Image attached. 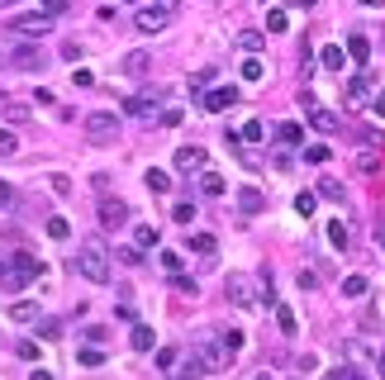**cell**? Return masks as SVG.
Here are the masks:
<instances>
[{
    "instance_id": "obj_14",
    "label": "cell",
    "mask_w": 385,
    "mask_h": 380,
    "mask_svg": "<svg viewBox=\"0 0 385 380\" xmlns=\"http://www.w3.org/2000/svg\"><path fill=\"white\" fill-rule=\"evenodd\" d=\"M176 167L181 172H204V148H181L176 152Z\"/></svg>"
},
{
    "instance_id": "obj_12",
    "label": "cell",
    "mask_w": 385,
    "mask_h": 380,
    "mask_svg": "<svg viewBox=\"0 0 385 380\" xmlns=\"http://www.w3.org/2000/svg\"><path fill=\"white\" fill-rule=\"evenodd\" d=\"M347 100H352V105H371V100H376V81H371V77L362 72V77H357V81L347 86Z\"/></svg>"
},
{
    "instance_id": "obj_21",
    "label": "cell",
    "mask_w": 385,
    "mask_h": 380,
    "mask_svg": "<svg viewBox=\"0 0 385 380\" xmlns=\"http://www.w3.org/2000/svg\"><path fill=\"white\" fill-rule=\"evenodd\" d=\"M233 138H243V143H262V138H267V124H262V119H248L243 133H233Z\"/></svg>"
},
{
    "instance_id": "obj_20",
    "label": "cell",
    "mask_w": 385,
    "mask_h": 380,
    "mask_svg": "<svg viewBox=\"0 0 385 380\" xmlns=\"http://www.w3.org/2000/svg\"><path fill=\"white\" fill-rule=\"evenodd\" d=\"M323 233H328V243H333L338 252L347 247V223H343V219H328V223H323Z\"/></svg>"
},
{
    "instance_id": "obj_38",
    "label": "cell",
    "mask_w": 385,
    "mask_h": 380,
    "mask_svg": "<svg viewBox=\"0 0 385 380\" xmlns=\"http://www.w3.org/2000/svg\"><path fill=\"white\" fill-rule=\"evenodd\" d=\"M157 267H162L167 276H181V257H176V252H162V262H157Z\"/></svg>"
},
{
    "instance_id": "obj_9",
    "label": "cell",
    "mask_w": 385,
    "mask_h": 380,
    "mask_svg": "<svg viewBox=\"0 0 385 380\" xmlns=\"http://www.w3.org/2000/svg\"><path fill=\"white\" fill-rule=\"evenodd\" d=\"M124 114H133V119H162L157 95H129V100H124Z\"/></svg>"
},
{
    "instance_id": "obj_41",
    "label": "cell",
    "mask_w": 385,
    "mask_h": 380,
    "mask_svg": "<svg viewBox=\"0 0 385 380\" xmlns=\"http://www.w3.org/2000/svg\"><path fill=\"white\" fill-rule=\"evenodd\" d=\"M238 43H243L248 53H257V48H262V33H257V29H248V33H238Z\"/></svg>"
},
{
    "instance_id": "obj_37",
    "label": "cell",
    "mask_w": 385,
    "mask_h": 380,
    "mask_svg": "<svg viewBox=\"0 0 385 380\" xmlns=\"http://www.w3.org/2000/svg\"><path fill=\"white\" fill-rule=\"evenodd\" d=\"M77 362H81V366H100V362H105V352H100V347H81V352H77Z\"/></svg>"
},
{
    "instance_id": "obj_52",
    "label": "cell",
    "mask_w": 385,
    "mask_h": 380,
    "mask_svg": "<svg viewBox=\"0 0 385 380\" xmlns=\"http://www.w3.org/2000/svg\"><path fill=\"white\" fill-rule=\"evenodd\" d=\"M295 5H300V10H314V5H319V0H295Z\"/></svg>"
},
{
    "instance_id": "obj_7",
    "label": "cell",
    "mask_w": 385,
    "mask_h": 380,
    "mask_svg": "<svg viewBox=\"0 0 385 380\" xmlns=\"http://www.w3.org/2000/svg\"><path fill=\"white\" fill-rule=\"evenodd\" d=\"M10 67H19V72H38V67H48V53L34 48V43H19V48L10 53Z\"/></svg>"
},
{
    "instance_id": "obj_31",
    "label": "cell",
    "mask_w": 385,
    "mask_h": 380,
    "mask_svg": "<svg viewBox=\"0 0 385 380\" xmlns=\"http://www.w3.org/2000/svg\"><path fill=\"white\" fill-rule=\"evenodd\" d=\"M343 295H347V299H362V295H367V276H347V281H343Z\"/></svg>"
},
{
    "instance_id": "obj_48",
    "label": "cell",
    "mask_w": 385,
    "mask_h": 380,
    "mask_svg": "<svg viewBox=\"0 0 385 380\" xmlns=\"http://www.w3.org/2000/svg\"><path fill=\"white\" fill-rule=\"evenodd\" d=\"M119 262L124 267H138V247H119Z\"/></svg>"
},
{
    "instance_id": "obj_34",
    "label": "cell",
    "mask_w": 385,
    "mask_h": 380,
    "mask_svg": "<svg viewBox=\"0 0 385 380\" xmlns=\"http://www.w3.org/2000/svg\"><path fill=\"white\" fill-rule=\"evenodd\" d=\"M172 219H176V223H195V204H191V200L172 204Z\"/></svg>"
},
{
    "instance_id": "obj_15",
    "label": "cell",
    "mask_w": 385,
    "mask_h": 380,
    "mask_svg": "<svg viewBox=\"0 0 385 380\" xmlns=\"http://www.w3.org/2000/svg\"><path fill=\"white\" fill-rule=\"evenodd\" d=\"M347 57H352L357 67H367V57H371V43H367L362 33H352V38H347Z\"/></svg>"
},
{
    "instance_id": "obj_36",
    "label": "cell",
    "mask_w": 385,
    "mask_h": 380,
    "mask_svg": "<svg viewBox=\"0 0 385 380\" xmlns=\"http://www.w3.org/2000/svg\"><path fill=\"white\" fill-rule=\"evenodd\" d=\"M48 238H57V243L72 238V223H67V219H48Z\"/></svg>"
},
{
    "instance_id": "obj_58",
    "label": "cell",
    "mask_w": 385,
    "mask_h": 380,
    "mask_svg": "<svg viewBox=\"0 0 385 380\" xmlns=\"http://www.w3.org/2000/svg\"><path fill=\"white\" fill-rule=\"evenodd\" d=\"M124 5H129V0H124Z\"/></svg>"
},
{
    "instance_id": "obj_45",
    "label": "cell",
    "mask_w": 385,
    "mask_h": 380,
    "mask_svg": "<svg viewBox=\"0 0 385 380\" xmlns=\"http://www.w3.org/2000/svg\"><path fill=\"white\" fill-rule=\"evenodd\" d=\"M204 376V366H200V362H186V366H181V376L176 380H200Z\"/></svg>"
},
{
    "instance_id": "obj_2",
    "label": "cell",
    "mask_w": 385,
    "mask_h": 380,
    "mask_svg": "<svg viewBox=\"0 0 385 380\" xmlns=\"http://www.w3.org/2000/svg\"><path fill=\"white\" fill-rule=\"evenodd\" d=\"M224 295H228V304H238V309H262V290H257V276H243V271H233V276L224 281Z\"/></svg>"
},
{
    "instance_id": "obj_4",
    "label": "cell",
    "mask_w": 385,
    "mask_h": 380,
    "mask_svg": "<svg viewBox=\"0 0 385 380\" xmlns=\"http://www.w3.org/2000/svg\"><path fill=\"white\" fill-rule=\"evenodd\" d=\"M53 19L57 14H48V10H24V14H14V33L19 38H43V33H53Z\"/></svg>"
},
{
    "instance_id": "obj_25",
    "label": "cell",
    "mask_w": 385,
    "mask_h": 380,
    "mask_svg": "<svg viewBox=\"0 0 385 380\" xmlns=\"http://www.w3.org/2000/svg\"><path fill=\"white\" fill-rule=\"evenodd\" d=\"M148 72V53H129L124 57V77H143Z\"/></svg>"
},
{
    "instance_id": "obj_10",
    "label": "cell",
    "mask_w": 385,
    "mask_h": 380,
    "mask_svg": "<svg viewBox=\"0 0 385 380\" xmlns=\"http://www.w3.org/2000/svg\"><path fill=\"white\" fill-rule=\"evenodd\" d=\"M10 267H14V276H10L14 285H24V281H34V276H43V262H38V257H29V252H19Z\"/></svg>"
},
{
    "instance_id": "obj_5",
    "label": "cell",
    "mask_w": 385,
    "mask_h": 380,
    "mask_svg": "<svg viewBox=\"0 0 385 380\" xmlns=\"http://www.w3.org/2000/svg\"><path fill=\"white\" fill-rule=\"evenodd\" d=\"M86 138H91V143H114V138H119V114L91 109V114H86Z\"/></svg>"
},
{
    "instance_id": "obj_18",
    "label": "cell",
    "mask_w": 385,
    "mask_h": 380,
    "mask_svg": "<svg viewBox=\"0 0 385 380\" xmlns=\"http://www.w3.org/2000/svg\"><path fill=\"white\" fill-rule=\"evenodd\" d=\"M200 190H204V195H224V190H228V181H224L219 172H209V167H204V172H200Z\"/></svg>"
},
{
    "instance_id": "obj_51",
    "label": "cell",
    "mask_w": 385,
    "mask_h": 380,
    "mask_svg": "<svg viewBox=\"0 0 385 380\" xmlns=\"http://www.w3.org/2000/svg\"><path fill=\"white\" fill-rule=\"evenodd\" d=\"M29 380H53V371H43V366H34V371H29Z\"/></svg>"
},
{
    "instance_id": "obj_50",
    "label": "cell",
    "mask_w": 385,
    "mask_h": 380,
    "mask_svg": "<svg viewBox=\"0 0 385 380\" xmlns=\"http://www.w3.org/2000/svg\"><path fill=\"white\" fill-rule=\"evenodd\" d=\"M10 200H14V195H10V186L0 181V209H10Z\"/></svg>"
},
{
    "instance_id": "obj_47",
    "label": "cell",
    "mask_w": 385,
    "mask_h": 380,
    "mask_svg": "<svg viewBox=\"0 0 385 380\" xmlns=\"http://www.w3.org/2000/svg\"><path fill=\"white\" fill-rule=\"evenodd\" d=\"M72 81H77V86H91L96 77H91V67H77V72H72Z\"/></svg>"
},
{
    "instance_id": "obj_49",
    "label": "cell",
    "mask_w": 385,
    "mask_h": 380,
    "mask_svg": "<svg viewBox=\"0 0 385 380\" xmlns=\"http://www.w3.org/2000/svg\"><path fill=\"white\" fill-rule=\"evenodd\" d=\"M43 10H48V14H62V10H67V0H43Z\"/></svg>"
},
{
    "instance_id": "obj_1",
    "label": "cell",
    "mask_w": 385,
    "mask_h": 380,
    "mask_svg": "<svg viewBox=\"0 0 385 380\" xmlns=\"http://www.w3.org/2000/svg\"><path fill=\"white\" fill-rule=\"evenodd\" d=\"M77 271H81L91 285L109 281V252H105V243H86V247L77 252Z\"/></svg>"
},
{
    "instance_id": "obj_13",
    "label": "cell",
    "mask_w": 385,
    "mask_h": 380,
    "mask_svg": "<svg viewBox=\"0 0 385 380\" xmlns=\"http://www.w3.org/2000/svg\"><path fill=\"white\" fill-rule=\"evenodd\" d=\"M129 347H133V352H152V347H157V333H152L148 323H133V333H129Z\"/></svg>"
},
{
    "instance_id": "obj_59",
    "label": "cell",
    "mask_w": 385,
    "mask_h": 380,
    "mask_svg": "<svg viewBox=\"0 0 385 380\" xmlns=\"http://www.w3.org/2000/svg\"><path fill=\"white\" fill-rule=\"evenodd\" d=\"M381 247H385V243H381Z\"/></svg>"
},
{
    "instance_id": "obj_44",
    "label": "cell",
    "mask_w": 385,
    "mask_h": 380,
    "mask_svg": "<svg viewBox=\"0 0 385 380\" xmlns=\"http://www.w3.org/2000/svg\"><path fill=\"white\" fill-rule=\"evenodd\" d=\"M295 214H314V195H309V190L295 195Z\"/></svg>"
},
{
    "instance_id": "obj_55",
    "label": "cell",
    "mask_w": 385,
    "mask_h": 380,
    "mask_svg": "<svg viewBox=\"0 0 385 380\" xmlns=\"http://www.w3.org/2000/svg\"><path fill=\"white\" fill-rule=\"evenodd\" d=\"M152 5H172V0H152Z\"/></svg>"
},
{
    "instance_id": "obj_56",
    "label": "cell",
    "mask_w": 385,
    "mask_h": 380,
    "mask_svg": "<svg viewBox=\"0 0 385 380\" xmlns=\"http://www.w3.org/2000/svg\"><path fill=\"white\" fill-rule=\"evenodd\" d=\"M0 276H5V262H0Z\"/></svg>"
},
{
    "instance_id": "obj_43",
    "label": "cell",
    "mask_w": 385,
    "mask_h": 380,
    "mask_svg": "<svg viewBox=\"0 0 385 380\" xmlns=\"http://www.w3.org/2000/svg\"><path fill=\"white\" fill-rule=\"evenodd\" d=\"M323 380H367L362 371H352V366H338V371H328Z\"/></svg>"
},
{
    "instance_id": "obj_24",
    "label": "cell",
    "mask_w": 385,
    "mask_h": 380,
    "mask_svg": "<svg viewBox=\"0 0 385 380\" xmlns=\"http://www.w3.org/2000/svg\"><path fill=\"white\" fill-rule=\"evenodd\" d=\"M143 181H148V190H157V195H167V190H172V176H167L162 167H152V172H148Z\"/></svg>"
},
{
    "instance_id": "obj_46",
    "label": "cell",
    "mask_w": 385,
    "mask_h": 380,
    "mask_svg": "<svg viewBox=\"0 0 385 380\" xmlns=\"http://www.w3.org/2000/svg\"><path fill=\"white\" fill-rule=\"evenodd\" d=\"M14 352H19V357H24V362H38V342H19V347H14Z\"/></svg>"
},
{
    "instance_id": "obj_19",
    "label": "cell",
    "mask_w": 385,
    "mask_h": 380,
    "mask_svg": "<svg viewBox=\"0 0 385 380\" xmlns=\"http://www.w3.org/2000/svg\"><path fill=\"white\" fill-rule=\"evenodd\" d=\"M309 128H319V133H333V128H338V114H328V109H309Z\"/></svg>"
},
{
    "instance_id": "obj_29",
    "label": "cell",
    "mask_w": 385,
    "mask_h": 380,
    "mask_svg": "<svg viewBox=\"0 0 385 380\" xmlns=\"http://www.w3.org/2000/svg\"><path fill=\"white\" fill-rule=\"evenodd\" d=\"M191 252L209 257V252H214V233H191Z\"/></svg>"
},
{
    "instance_id": "obj_39",
    "label": "cell",
    "mask_w": 385,
    "mask_h": 380,
    "mask_svg": "<svg viewBox=\"0 0 385 380\" xmlns=\"http://www.w3.org/2000/svg\"><path fill=\"white\" fill-rule=\"evenodd\" d=\"M176 362H181V352H176V347H162V352H157V366H162V371H172Z\"/></svg>"
},
{
    "instance_id": "obj_54",
    "label": "cell",
    "mask_w": 385,
    "mask_h": 380,
    "mask_svg": "<svg viewBox=\"0 0 385 380\" xmlns=\"http://www.w3.org/2000/svg\"><path fill=\"white\" fill-rule=\"evenodd\" d=\"M381 376H385V352H381Z\"/></svg>"
},
{
    "instance_id": "obj_30",
    "label": "cell",
    "mask_w": 385,
    "mask_h": 380,
    "mask_svg": "<svg viewBox=\"0 0 385 380\" xmlns=\"http://www.w3.org/2000/svg\"><path fill=\"white\" fill-rule=\"evenodd\" d=\"M48 190L67 200V195H72V176H67V172H53V181H48Z\"/></svg>"
},
{
    "instance_id": "obj_23",
    "label": "cell",
    "mask_w": 385,
    "mask_h": 380,
    "mask_svg": "<svg viewBox=\"0 0 385 380\" xmlns=\"http://www.w3.org/2000/svg\"><path fill=\"white\" fill-rule=\"evenodd\" d=\"M276 138H281L286 148H300V143H304V128H300V124H281V128H276Z\"/></svg>"
},
{
    "instance_id": "obj_17",
    "label": "cell",
    "mask_w": 385,
    "mask_h": 380,
    "mask_svg": "<svg viewBox=\"0 0 385 380\" xmlns=\"http://www.w3.org/2000/svg\"><path fill=\"white\" fill-rule=\"evenodd\" d=\"M10 318H14V323H34V318H38V304H34V299H14V304H10Z\"/></svg>"
},
{
    "instance_id": "obj_40",
    "label": "cell",
    "mask_w": 385,
    "mask_h": 380,
    "mask_svg": "<svg viewBox=\"0 0 385 380\" xmlns=\"http://www.w3.org/2000/svg\"><path fill=\"white\" fill-rule=\"evenodd\" d=\"M319 195H323V200H343L347 190L338 186V181H319Z\"/></svg>"
},
{
    "instance_id": "obj_27",
    "label": "cell",
    "mask_w": 385,
    "mask_h": 380,
    "mask_svg": "<svg viewBox=\"0 0 385 380\" xmlns=\"http://www.w3.org/2000/svg\"><path fill=\"white\" fill-rule=\"evenodd\" d=\"M328 157H333V152H328V143H309V148H304V162H314V167H323Z\"/></svg>"
},
{
    "instance_id": "obj_35",
    "label": "cell",
    "mask_w": 385,
    "mask_h": 380,
    "mask_svg": "<svg viewBox=\"0 0 385 380\" xmlns=\"http://www.w3.org/2000/svg\"><path fill=\"white\" fill-rule=\"evenodd\" d=\"M276 323H281V333H286V338H295V314H290L286 304H276Z\"/></svg>"
},
{
    "instance_id": "obj_26",
    "label": "cell",
    "mask_w": 385,
    "mask_h": 380,
    "mask_svg": "<svg viewBox=\"0 0 385 380\" xmlns=\"http://www.w3.org/2000/svg\"><path fill=\"white\" fill-rule=\"evenodd\" d=\"M133 247H157V228L152 223H138L133 228Z\"/></svg>"
},
{
    "instance_id": "obj_22",
    "label": "cell",
    "mask_w": 385,
    "mask_h": 380,
    "mask_svg": "<svg viewBox=\"0 0 385 380\" xmlns=\"http://www.w3.org/2000/svg\"><path fill=\"white\" fill-rule=\"evenodd\" d=\"M238 204H243V214H262V209H267L262 190H243V195H238Z\"/></svg>"
},
{
    "instance_id": "obj_57",
    "label": "cell",
    "mask_w": 385,
    "mask_h": 380,
    "mask_svg": "<svg viewBox=\"0 0 385 380\" xmlns=\"http://www.w3.org/2000/svg\"><path fill=\"white\" fill-rule=\"evenodd\" d=\"M0 5H10V0H0Z\"/></svg>"
},
{
    "instance_id": "obj_53",
    "label": "cell",
    "mask_w": 385,
    "mask_h": 380,
    "mask_svg": "<svg viewBox=\"0 0 385 380\" xmlns=\"http://www.w3.org/2000/svg\"><path fill=\"white\" fill-rule=\"evenodd\" d=\"M257 380H276V376H267V371H262V376H257Z\"/></svg>"
},
{
    "instance_id": "obj_3",
    "label": "cell",
    "mask_w": 385,
    "mask_h": 380,
    "mask_svg": "<svg viewBox=\"0 0 385 380\" xmlns=\"http://www.w3.org/2000/svg\"><path fill=\"white\" fill-rule=\"evenodd\" d=\"M233 357H238V352L228 347V338H204V342L195 347V362H200L204 371H224Z\"/></svg>"
},
{
    "instance_id": "obj_16",
    "label": "cell",
    "mask_w": 385,
    "mask_h": 380,
    "mask_svg": "<svg viewBox=\"0 0 385 380\" xmlns=\"http://www.w3.org/2000/svg\"><path fill=\"white\" fill-rule=\"evenodd\" d=\"M319 62H323L328 72H343V62H347V48H338V43H328V48L319 53Z\"/></svg>"
},
{
    "instance_id": "obj_11",
    "label": "cell",
    "mask_w": 385,
    "mask_h": 380,
    "mask_svg": "<svg viewBox=\"0 0 385 380\" xmlns=\"http://www.w3.org/2000/svg\"><path fill=\"white\" fill-rule=\"evenodd\" d=\"M233 100H238V91H233V86H219V91H200V105H204L209 114H219V109H228Z\"/></svg>"
},
{
    "instance_id": "obj_6",
    "label": "cell",
    "mask_w": 385,
    "mask_h": 380,
    "mask_svg": "<svg viewBox=\"0 0 385 380\" xmlns=\"http://www.w3.org/2000/svg\"><path fill=\"white\" fill-rule=\"evenodd\" d=\"M167 19H172V5H143V10L133 14L138 33H162V29H167Z\"/></svg>"
},
{
    "instance_id": "obj_28",
    "label": "cell",
    "mask_w": 385,
    "mask_h": 380,
    "mask_svg": "<svg viewBox=\"0 0 385 380\" xmlns=\"http://www.w3.org/2000/svg\"><path fill=\"white\" fill-rule=\"evenodd\" d=\"M290 29V14L286 10H271V14H267V33H286Z\"/></svg>"
},
{
    "instance_id": "obj_42",
    "label": "cell",
    "mask_w": 385,
    "mask_h": 380,
    "mask_svg": "<svg viewBox=\"0 0 385 380\" xmlns=\"http://www.w3.org/2000/svg\"><path fill=\"white\" fill-rule=\"evenodd\" d=\"M38 333H43V342H53V338L62 333V323H57V318H43V323H38Z\"/></svg>"
},
{
    "instance_id": "obj_32",
    "label": "cell",
    "mask_w": 385,
    "mask_h": 380,
    "mask_svg": "<svg viewBox=\"0 0 385 380\" xmlns=\"http://www.w3.org/2000/svg\"><path fill=\"white\" fill-rule=\"evenodd\" d=\"M262 77H267L262 57H248V62H243V81H262Z\"/></svg>"
},
{
    "instance_id": "obj_33",
    "label": "cell",
    "mask_w": 385,
    "mask_h": 380,
    "mask_svg": "<svg viewBox=\"0 0 385 380\" xmlns=\"http://www.w3.org/2000/svg\"><path fill=\"white\" fill-rule=\"evenodd\" d=\"M19 152V138H14V128H0V157H14Z\"/></svg>"
},
{
    "instance_id": "obj_8",
    "label": "cell",
    "mask_w": 385,
    "mask_h": 380,
    "mask_svg": "<svg viewBox=\"0 0 385 380\" xmlns=\"http://www.w3.org/2000/svg\"><path fill=\"white\" fill-rule=\"evenodd\" d=\"M100 223H105V228H124V223H129V204L114 200V195H105V200H100Z\"/></svg>"
}]
</instances>
